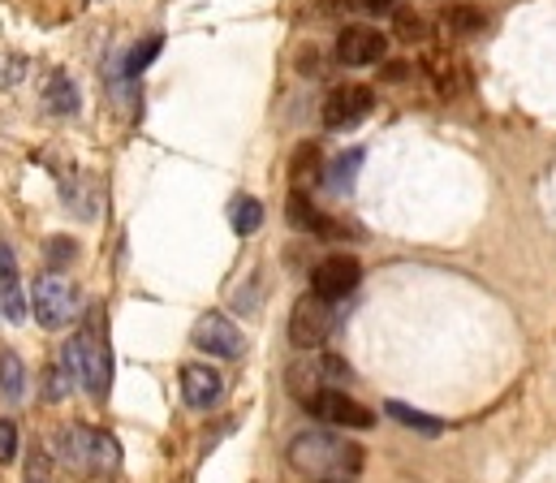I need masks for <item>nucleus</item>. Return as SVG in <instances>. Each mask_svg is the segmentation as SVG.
Listing matches in <instances>:
<instances>
[{
	"mask_svg": "<svg viewBox=\"0 0 556 483\" xmlns=\"http://www.w3.org/2000/svg\"><path fill=\"white\" fill-rule=\"evenodd\" d=\"M289 467L306 475H354L363 467V449L337 432H302L289 441Z\"/></svg>",
	"mask_w": 556,
	"mask_h": 483,
	"instance_id": "obj_1",
	"label": "nucleus"
},
{
	"mask_svg": "<svg viewBox=\"0 0 556 483\" xmlns=\"http://www.w3.org/2000/svg\"><path fill=\"white\" fill-rule=\"evenodd\" d=\"M61 445H65V462L78 467V471L109 475V471L122 467V449H117V441H113L109 432H100V428H70V432L61 436Z\"/></svg>",
	"mask_w": 556,
	"mask_h": 483,
	"instance_id": "obj_2",
	"label": "nucleus"
},
{
	"mask_svg": "<svg viewBox=\"0 0 556 483\" xmlns=\"http://www.w3.org/2000/svg\"><path fill=\"white\" fill-rule=\"evenodd\" d=\"M100 316H91L87 328L74 336V349H78V371H83V384L91 389V397H104L109 393V380H113V358H109V341L100 332Z\"/></svg>",
	"mask_w": 556,
	"mask_h": 483,
	"instance_id": "obj_3",
	"label": "nucleus"
},
{
	"mask_svg": "<svg viewBox=\"0 0 556 483\" xmlns=\"http://www.w3.org/2000/svg\"><path fill=\"white\" fill-rule=\"evenodd\" d=\"M30 307H35L39 328L56 332V328H65V323L74 320L78 294H74V285H70L61 272H48V277H39V281H35V290H30Z\"/></svg>",
	"mask_w": 556,
	"mask_h": 483,
	"instance_id": "obj_4",
	"label": "nucleus"
},
{
	"mask_svg": "<svg viewBox=\"0 0 556 483\" xmlns=\"http://www.w3.org/2000/svg\"><path fill=\"white\" fill-rule=\"evenodd\" d=\"M306 410H311L319 423H332V428H350V432L376 428V415H371L363 402L345 397L341 389H319V393H311V397H306Z\"/></svg>",
	"mask_w": 556,
	"mask_h": 483,
	"instance_id": "obj_5",
	"label": "nucleus"
},
{
	"mask_svg": "<svg viewBox=\"0 0 556 483\" xmlns=\"http://www.w3.org/2000/svg\"><path fill=\"white\" fill-rule=\"evenodd\" d=\"M376 109V91L363 87V82H345V87H332V96L324 100V126L328 130H354L371 117Z\"/></svg>",
	"mask_w": 556,
	"mask_h": 483,
	"instance_id": "obj_6",
	"label": "nucleus"
},
{
	"mask_svg": "<svg viewBox=\"0 0 556 483\" xmlns=\"http://www.w3.org/2000/svg\"><path fill=\"white\" fill-rule=\"evenodd\" d=\"M363 285V264L354 255H328L315 264L311 272V294H319L324 303H341Z\"/></svg>",
	"mask_w": 556,
	"mask_h": 483,
	"instance_id": "obj_7",
	"label": "nucleus"
},
{
	"mask_svg": "<svg viewBox=\"0 0 556 483\" xmlns=\"http://www.w3.org/2000/svg\"><path fill=\"white\" fill-rule=\"evenodd\" d=\"M328 332H332V307L319 294H302L289 312V341L298 349H315L328 341Z\"/></svg>",
	"mask_w": 556,
	"mask_h": 483,
	"instance_id": "obj_8",
	"label": "nucleus"
},
{
	"mask_svg": "<svg viewBox=\"0 0 556 483\" xmlns=\"http://www.w3.org/2000/svg\"><path fill=\"white\" fill-rule=\"evenodd\" d=\"M384 52H389V35L384 30H376V26H345L341 35H337V61L341 65H380L384 61Z\"/></svg>",
	"mask_w": 556,
	"mask_h": 483,
	"instance_id": "obj_9",
	"label": "nucleus"
},
{
	"mask_svg": "<svg viewBox=\"0 0 556 483\" xmlns=\"http://www.w3.org/2000/svg\"><path fill=\"white\" fill-rule=\"evenodd\" d=\"M190 336H194V345L203 354H216V358H242V349H247L242 328L229 320V316H220V312H207L203 320L194 323Z\"/></svg>",
	"mask_w": 556,
	"mask_h": 483,
	"instance_id": "obj_10",
	"label": "nucleus"
},
{
	"mask_svg": "<svg viewBox=\"0 0 556 483\" xmlns=\"http://www.w3.org/2000/svg\"><path fill=\"white\" fill-rule=\"evenodd\" d=\"M220 393H225V380H220L216 367H207V363H186L181 367V397H186V406L212 410L220 402Z\"/></svg>",
	"mask_w": 556,
	"mask_h": 483,
	"instance_id": "obj_11",
	"label": "nucleus"
},
{
	"mask_svg": "<svg viewBox=\"0 0 556 483\" xmlns=\"http://www.w3.org/2000/svg\"><path fill=\"white\" fill-rule=\"evenodd\" d=\"M0 316L9 323L26 320V290H22V272H17V259L13 251L0 242Z\"/></svg>",
	"mask_w": 556,
	"mask_h": 483,
	"instance_id": "obj_12",
	"label": "nucleus"
},
{
	"mask_svg": "<svg viewBox=\"0 0 556 483\" xmlns=\"http://www.w3.org/2000/svg\"><path fill=\"white\" fill-rule=\"evenodd\" d=\"M384 415H389V419H397L402 428L418 432V436H440V432H444V423H440L435 415L415 410V406H406V402H389V406H384Z\"/></svg>",
	"mask_w": 556,
	"mask_h": 483,
	"instance_id": "obj_13",
	"label": "nucleus"
},
{
	"mask_svg": "<svg viewBox=\"0 0 556 483\" xmlns=\"http://www.w3.org/2000/svg\"><path fill=\"white\" fill-rule=\"evenodd\" d=\"M444 26H448L453 35H479V30L488 26V13H483L479 4L457 0V4H448V9H444Z\"/></svg>",
	"mask_w": 556,
	"mask_h": 483,
	"instance_id": "obj_14",
	"label": "nucleus"
},
{
	"mask_svg": "<svg viewBox=\"0 0 556 483\" xmlns=\"http://www.w3.org/2000/svg\"><path fill=\"white\" fill-rule=\"evenodd\" d=\"M285 216H289V225H293V229H302V233H319V225H324V212H319L302 190H293V194H289Z\"/></svg>",
	"mask_w": 556,
	"mask_h": 483,
	"instance_id": "obj_15",
	"label": "nucleus"
},
{
	"mask_svg": "<svg viewBox=\"0 0 556 483\" xmlns=\"http://www.w3.org/2000/svg\"><path fill=\"white\" fill-rule=\"evenodd\" d=\"M319 168H324L319 148H315V143H298V152H293V161H289V181L302 190L306 181H315V177H319Z\"/></svg>",
	"mask_w": 556,
	"mask_h": 483,
	"instance_id": "obj_16",
	"label": "nucleus"
},
{
	"mask_svg": "<svg viewBox=\"0 0 556 483\" xmlns=\"http://www.w3.org/2000/svg\"><path fill=\"white\" fill-rule=\"evenodd\" d=\"M260 225H264V203L255 194L233 199V233L238 238H251V233H260Z\"/></svg>",
	"mask_w": 556,
	"mask_h": 483,
	"instance_id": "obj_17",
	"label": "nucleus"
},
{
	"mask_svg": "<svg viewBox=\"0 0 556 483\" xmlns=\"http://www.w3.org/2000/svg\"><path fill=\"white\" fill-rule=\"evenodd\" d=\"M0 393L9 402H17L26 393V367H22V358L13 349H0Z\"/></svg>",
	"mask_w": 556,
	"mask_h": 483,
	"instance_id": "obj_18",
	"label": "nucleus"
},
{
	"mask_svg": "<svg viewBox=\"0 0 556 483\" xmlns=\"http://www.w3.org/2000/svg\"><path fill=\"white\" fill-rule=\"evenodd\" d=\"M358 168H363V148H350V152H341L332 168H328V186L341 194V190H354V177H358Z\"/></svg>",
	"mask_w": 556,
	"mask_h": 483,
	"instance_id": "obj_19",
	"label": "nucleus"
},
{
	"mask_svg": "<svg viewBox=\"0 0 556 483\" xmlns=\"http://www.w3.org/2000/svg\"><path fill=\"white\" fill-rule=\"evenodd\" d=\"M43 104H48L52 113L70 117V113H78V87H74L65 74H56V78L48 82V96H43Z\"/></svg>",
	"mask_w": 556,
	"mask_h": 483,
	"instance_id": "obj_20",
	"label": "nucleus"
},
{
	"mask_svg": "<svg viewBox=\"0 0 556 483\" xmlns=\"http://www.w3.org/2000/svg\"><path fill=\"white\" fill-rule=\"evenodd\" d=\"M289 389H293V393H298L302 402H306L311 393H319V363L311 367V358H306V363L289 367Z\"/></svg>",
	"mask_w": 556,
	"mask_h": 483,
	"instance_id": "obj_21",
	"label": "nucleus"
},
{
	"mask_svg": "<svg viewBox=\"0 0 556 483\" xmlns=\"http://www.w3.org/2000/svg\"><path fill=\"white\" fill-rule=\"evenodd\" d=\"M74 255H78L74 238H48V242H43V259H48V268H52V272L70 268V264H74Z\"/></svg>",
	"mask_w": 556,
	"mask_h": 483,
	"instance_id": "obj_22",
	"label": "nucleus"
},
{
	"mask_svg": "<svg viewBox=\"0 0 556 483\" xmlns=\"http://www.w3.org/2000/svg\"><path fill=\"white\" fill-rule=\"evenodd\" d=\"M160 48H164V39H160V35H151V39H142L139 48H135V52L126 56V74H130V78H139L142 69H147V65H151V61L160 56Z\"/></svg>",
	"mask_w": 556,
	"mask_h": 483,
	"instance_id": "obj_23",
	"label": "nucleus"
},
{
	"mask_svg": "<svg viewBox=\"0 0 556 483\" xmlns=\"http://www.w3.org/2000/svg\"><path fill=\"white\" fill-rule=\"evenodd\" d=\"M393 17H397V35L406 39V43H422L427 39V22L410 13V9H393Z\"/></svg>",
	"mask_w": 556,
	"mask_h": 483,
	"instance_id": "obj_24",
	"label": "nucleus"
},
{
	"mask_svg": "<svg viewBox=\"0 0 556 483\" xmlns=\"http://www.w3.org/2000/svg\"><path fill=\"white\" fill-rule=\"evenodd\" d=\"M17 458V423L0 419V467H9Z\"/></svg>",
	"mask_w": 556,
	"mask_h": 483,
	"instance_id": "obj_25",
	"label": "nucleus"
},
{
	"mask_svg": "<svg viewBox=\"0 0 556 483\" xmlns=\"http://www.w3.org/2000/svg\"><path fill=\"white\" fill-rule=\"evenodd\" d=\"M315 363H319V371H324V376H332V380H350V367H345V358H337V354H319Z\"/></svg>",
	"mask_w": 556,
	"mask_h": 483,
	"instance_id": "obj_26",
	"label": "nucleus"
},
{
	"mask_svg": "<svg viewBox=\"0 0 556 483\" xmlns=\"http://www.w3.org/2000/svg\"><path fill=\"white\" fill-rule=\"evenodd\" d=\"M380 78L384 82H406L410 78V61H380Z\"/></svg>",
	"mask_w": 556,
	"mask_h": 483,
	"instance_id": "obj_27",
	"label": "nucleus"
},
{
	"mask_svg": "<svg viewBox=\"0 0 556 483\" xmlns=\"http://www.w3.org/2000/svg\"><path fill=\"white\" fill-rule=\"evenodd\" d=\"M350 4H358L363 13H393L397 9V0H350Z\"/></svg>",
	"mask_w": 556,
	"mask_h": 483,
	"instance_id": "obj_28",
	"label": "nucleus"
},
{
	"mask_svg": "<svg viewBox=\"0 0 556 483\" xmlns=\"http://www.w3.org/2000/svg\"><path fill=\"white\" fill-rule=\"evenodd\" d=\"M319 483H345V480H337V475H328V480H319Z\"/></svg>",
	"mask_w": 556,
	"mask_h": 483,
	"instance_id": "obj_29",
	"label": "nucleus"
},
{
	"mask_svg": "<svg viewBox=\"0 0 556 483\" xmlns=\"http://www.w3.org/2000/svg\"><path fill=\"white\" fill-rule=\"evenodd\" d=\"M30 483H43V480H30Z\"/></svg>",
	"mask_w": 556,
	"mask_h": 483,
	"instance_id": "obj_30",
	"label": "nucleus"
}]
</instances>
